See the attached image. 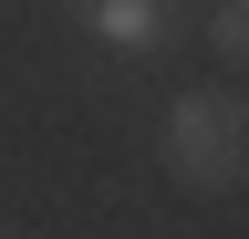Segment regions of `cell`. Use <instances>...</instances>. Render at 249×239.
<instances>
[{
	"instance_id": "7a4b0ae2",
	"label": "cell",
	"mask_w": 249,
	"mask_h": 239,
	"mask_svg": "<svg viewBox=\"0 0 249 239\" xmlns=\"http://www.w3.org/2000/svg\"><path fill=\"white\" fill-rule=\"evenodd\" d=\"M187 21V0H73V32L93 52H114V63H145V52H166V32Z\"/></svg>"
},
{
	"instance_id": "3957f363",
	"label": "cell",
	"mask_w": 249,
	"mask_h": 239,
	"mask_svg": "<svg viewBox=\"0 0 249 239\" xmlns=\"http://www.w3.org/2000/svg\"><path fill=\"white\" fill-rule=\"evenodd\" d=\"M197 32H208V52H249V0H197Z\"/></svg>"
},
{
	"instance_id": "6da1fadb",
	"label": "cell",
	"mask_w": 249,
	"mask_h": 239,
	"mask_svg": "<svg viewBox=\"0 0 249 239\" xmlns=\"http://www.w3.org/2000/svg\"><path fill=\"white\" fill-rule=\"evenodd\" d=\"M156 166L177 177L187 198H229L239 166H249V114L229 83H197V94L166 104V125H156Z\"/></svg>"
}]
</instances>
